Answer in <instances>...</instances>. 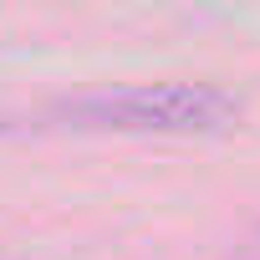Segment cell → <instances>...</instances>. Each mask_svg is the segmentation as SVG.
Returning <instances> with one entry per match:
<instances>
[{
    "label": "cell",
    "instance_id": "cell-1",
    "mask_svg": "<svg viewBox=\"0 0 260 260\" xmlns=\"http://www.w3.org/2000/svg\"><path fill=\"white\" fill-rule=\"evenodd\" d=\"M61 112L102 133H219L240 117V97L214 82H143L87 92Z\"/></svg>",
    "mask_w": 260,
    "mask_h": 260
}]
</instances>
